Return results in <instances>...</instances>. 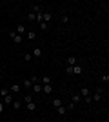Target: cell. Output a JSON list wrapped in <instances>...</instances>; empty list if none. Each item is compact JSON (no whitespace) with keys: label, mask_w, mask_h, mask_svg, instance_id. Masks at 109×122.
Returning <instances> with one entry per match:
<instances>
[{"label":"cell","mask_w":109,"mask_h":122,"mask_svg":"<svg viewBox=\"0 0 109 122\" xmlns=\"http://www.w3.org/2000/svg\"><path fill=\"white\" fill-rule=\"evenodd\" d=\"M4 111V102H0V113Z\"/></svg>","instance_id":"29"},{"label":"cell","mask_w":109,"mask_h":122,"mask_svg":"<svg viewBox=\"0 0 109 122\" xmlns=\"http://www.w3.org/2000/svg\"><path fill=\"white\" fill-rule=\"evenodd\" d=\"M62 22H64V24H67V22H69V16L64 15V16H62Z\"/></svg>","instance_id":"27"},{"label":"cell","mask_w":109,"mask_h":122,"mask_svg":"<svg viewBox=\"0 0 109 122\" xmlns=\"http://www.w3.org/2000/svg\"><path fill=\"white\" fill-rule=\"evenodd\" d=\"M26 109H27V111H35V109H36V104H35V102H27V104H26Z\"/></svg>","instance_id":"14"},{"label":"cell","mask_w":109,"mask_h":122,"mask_svg":"<svg viewBox=\"0 0 109 122\" xmlns=\"http://www.w3.org/2000/svg\"><path fill=\"white\" fill-rule=\"evenodd\" d=\"M11 106L15 107V109H20V107H22V102H20V100H13V104H11Z\"/></svg>","instance_id":"19"},{"label":"cell","mask_w":109,"mask_h":122,"mask_svg":"<svg viewBox=\"0 0 109 122\" xmlns=\"http://www.w3.org/2000/svg\"><path fill=\"white\" fill-rule=\"evenodd\" d=\"M42 93H53V86H51V84H46V86H42Z\"/></svg>","instance_id":"13"},{"label":"cell","mask_w":109,"mask_h":122,"mask_svg":"<svg viewBox=\"0 0 109 122\" xmlns=\"http://www.w3.org/2000/svg\"><path fill=\"white\" fill-rule=\"evenodd\" d=\"M27 20H36V15H35V13H29V15H27Z\"/></svg>","instance_id":"24"},{"label":"cell","mask_w":109,"mask_h":122,"mask_svg":"<svg viewBox=\"0 0 109 122\" xmlns=\"http://www.w3.org/2000/svg\"><path fill=\"white\" fill-rule=\"evenodd\" d=\"M75 107H76V104H73V102H71V104H69V106L66 107V109H75Z\"/></svg>","instance_id":"28"},{"label":"cell","mask_w":109,"mask_h":122,"mask_svg":"<svg viewBox=\"0 0 109 122\" xmlns=\"http://www.w3.org/2000/svg\"><path fill=\"white\" fill-rule=\"evenodd\" d=\"M51 76H47V75H44V76H40V84L42 86H46V84H51Z\"/></svg>","instance_id":"6"},{"label":"cell","mask_w":109,"mask_h":122,"mask_svg":"<svg viewBox=\"0 0 109 122\" xmlns=\"http://www.w3.org/2000/svg\"><path fill=\"white\" fill-rule=\"evenodd\" d=\"M31 86H33V82L29 80V78H26V80H24V84H22V87H26V89H29Z\"/></svg>","instance_id":"18"},{"label":"cell","mask_w":109,"mask_h":122,"mask_svg":"<svg viewBox=\"0 0 109 122\" xmlns=\"http://www.w3.org/2000/svg\"><path fill=\"white\" fill-rule=\"evenodd\" d=\"M102 97H104V87H96V91H95V95L91 97V100L93 102H100Z\"/></svg>","instance_id":"1"},{"label":"cell","mask_w":109,"mask_h":122,"mask_svg":"<svg viewBox=\"0 0 109 122\" xmlns=\"http://www.w3.org/2000/svg\"><path fill=\"white\" fill-rule=\"evenodd\" d=\"M0 73H2V66H0Z\"/></svg>","instance_id":"30"},{"label":"cell","mask_w":109,"mask_h":122,"mask_svg":"<svg viewBox=\"0 0 109 122\" xmlns=\"http://www.w3.org/2000/svg\"><path fill=\"white\" fill-rule=\"evenodd\" d=\"M53 106H55V107H60V106H62V98L55 97V98H53Z\"/></svg>","instance_id":"16"},{"label":"cell","mask_w":109,"mask_h":122,"mask_svg":"<svg viewBox=\"0 0 109 122\" xmlns=\"http://www.w3.org/2000/svg\"><path fill=\"white\" fill-rule=\"evenodd\" d=\"M33 91H35V93H42V84H40V82L33 84Z\"/></svg>","instance_id":"15"},{"label":"cell","mask_w":109,"mask_h":122,"mask_svg":"<svg viewBox=\"0 0 109 122\" xmlns=\"http://www.w3.org/2000/svg\"><path fill=\"white\" fill-rule=\"evenodd\" d=\"M71 75H76V76L84 75V66H82V64H75L73 69H71Z\"/></svg>","instance_id":"3"},{"label":"cell","mask_w":109,"mask_h":122,"mask_svg":"<svg viewBox=\"0 0 109 122\" xmlns=\"http://www.w3.org/2000/svg\"><path fill=\"white\" fill-rule=\"evenodd\" d=\"M51 18H53V15H51V13H49V11H44V16H42V20H44V22L47 24V22L51 20Z\"/></svg>","instance_id":"10"},{"label":"cell","mask_w":109,"mask_h":122,"mask_svg":"<svg viewBox=\"0 0 109 122\" xmlns=\"http://www.w3.org/2000/svg\"><path fill=\"white\" fill-rule=\"evenodd\" d=\"M7 93H11V91L5 89V87H2V89H0V97H4V95H7Z\"/></svg>","instance_id":"23"},{"label":"cell","mask_w":109,"mask_h":122,"mask_svg":"<svg viewBox=\"0 0 109 122\" xmlns=\"http://www.w3.org/2000/svg\"><path fill=\"white\" fill-rule=\"evenodd\" d=\"M100 80H102V82H105V84H107V82H109V75H107V73H104V75L100 76Z\"/></svg>","instance_id":"21"},{"label":"cell","mask_w":109,"mask_h":122,"mask_svg":"<svg viewBox=\"0 0 109 122\" xmlns=\"http://www.w3.org/2000/svg\"><path fill=\"white\" fill-rule=\"evenodd\" d=\"M84 102H85V104H91V102H93L91 100V95H89V97H84Z\"/></svg>","instance_id":"26"},{"label":"cell","mask_w":109,"mask_h":122,"mask_svg":"<svg viewBox=\"0 0 109 122\" xmlns=\"http://www.w3.org/2000/svg\"><path fill=\"white\" fill-rule=\"evenodd\" d=\"M78 95H80V97H89V95H91V91H89V87H85V86H84L82 87V89H80V93H78Z\"/></svg>","instance_id":"7"},{"label":"cell","mask_w":109,"mask_h":122,"mask_svg":"<svg viewBox=\"0 0 109 122\" xmlns=\"http://www.w3.org/2000/svg\"><path fill=\"white\" fill-rule=\"evenodd\" d=\"M7 36H9V38H11L13 42H15V44H22V42H24V36L16 35L15 31H11V33H7Z\"/></svg>","instance_id":"2"},{"label":"cell","mask_w":109,"mask_h":122,"mask_svg":"<svg viewBox=\"0 0 109 122\" xmlns=\"http://www.w3.org/2000/svg\"><path fill=\"white\" fill-rule=\"evenodd\" d=\"M26 38H27V40H35L36 33H35V31H26Z\"/></svg>","instance_id":"11"},{"label":"cell","mask_w":109,"mask_h":122,"mask_svg":"<svg viewBox=\"0 0 109 122\" xmlns=\"http://www.w3.org/2000/svg\"><path fill=\"white\" fill-rule=\"evenodd\" d=\"M9 91H11V93H20V91H22V86H20V84H11Z\"/></svg>","instance_id":"5"},{"label":"cell","mask_w":109,"mask_h":122,"mask_svg":"<svg viewBox=\"0 0 109 122\" xmlns=\"http://www.w3.org/2000/svg\"><path fill=\"white\" fill-rule=\"evenodd\" d=\"M31 58H33V56H31V53H26V55H24V60H26V62H29Z\"/></svg>","instance_id":"25"},{"label":"cell","mask_w":109,"mask_h":122,"mask_svg":"<svg viewBox=\"0 0 109 122\" xmlns=\"http://www.w3.org/2000/svg\"><path fill=\"white\" fill-rule=\"evenodd\" d=\"M15 33H16V35H26V25H24V24H18V29H16L15 31Z\"/></svg>","instance_id":"8"},{"label":"cell","mask_w":109,"mask_h":122,"mask_svg":"<svg viewBox=\"0 0 109 122\" xmlns=\"http://www.w3.org/2000/svg\"><path fill=\"white\" fill-rule=\"evenodd\" d=\"M4 106H11V104H13V100H15V98H13V93H7V95H4Z\"/></svg>","instance_id":"4"},{"label":"cell","mask_w":109,"mask_h":122,"mask_svg":"<svg viewBox=\"0 0 109 122\" xmlns=\"http://www.w3.org/2000/svg\"><path fill=\"white\" fill-rule=\"evenodd\" d=\"M80 100H82V97H80L78 93H76V95H73V104H78Z\"/></svg>","instance_id":"20"},{"label":"cell","mask_w":109,"mask_h":122,"mask_svg":"<svg viewBox=\"0 0 109 122\" xmlns=\"http://www.w3.org/2000/svg\"><path fill=\"white\" fill-rule=\"evenodd\" d=\"M57 113H58V115H62V117H64V115L67 113V109H66V107H64V106H60V107H57Z\"/></svg>","instance_id":"17"},{"label":"cell","mask_w":109,"mask_h":122,"mask_svg":"<svg viewBox=\"0 0 109 122\" xmlns=\"http://www.w3.org/2000/svg\"><path fill=\"white\" fill-rule=\"evenodd\" d=\"M75 64H76V56L75 55H71V56H67V66H75Z\"/></svg>","instance_id":"12"},{"label":"cell","mask_w":109,"mask_h":122,"mask_svg":"<svg viewBox=\"0 0 109 122\" xmlns=\"http://www.w3.org/2000/svg\"><path fill=\"white\" fill-rule=\"evenodd\" d=\"M27 102H33V97H31V95H26V97H24V104H27Z\"/></svg>","instance_id":"22"},{"label":"cell","mask_w":109,"mask_h":122,"mask_svg":"<svg viewBox=\"0 0 109 122\" xmlns=\"http://www.w3.org/2000/svg\"><path fill=\"white\" fill-rule=\"evenodd\" d=\"M31 56L40 58V56H42V49H40V47H35V49H33V53H31Z\"/></svg>","instance_id":"9"}]
</instances>
